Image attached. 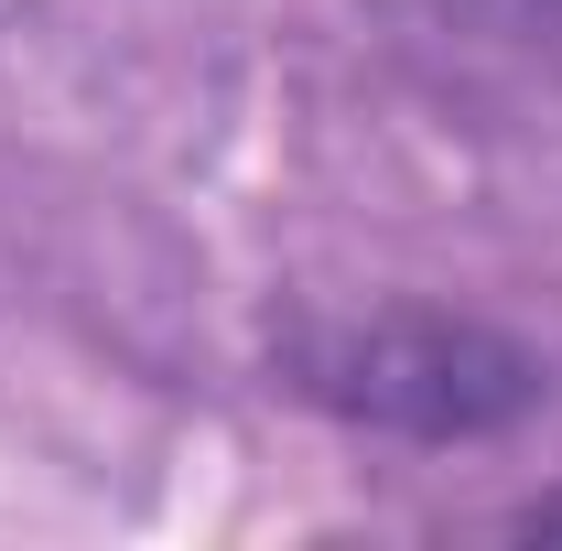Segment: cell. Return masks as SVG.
Listing matches in <instances>:
<instances>
[{"label": "cell", "mask_w": 562, "mask_h": 551, "mask_svg": "<svg viewBox=\"0 0 562 551\" xmlns=\"http://www.w3.org/2000/svg\"><path fill=\"white\" fill-rule=\"evenodd\" d=\"M519 530H562V497H541V508H530V519H519Z\"/></svg>", "instance_id": "3957f363"}, {"label": "cell", "mask_w": 562, "mask_h": 551, "mask_svg": "<svg viewBox=\"0 0 562 551\" xmlns=\"http://www.w3.org/2000/svg\"><path fill=\"white\" fill-rule=\"evenodd\" d=\"M412 33H454V44H497V55H541L562 44V0H390Z\"/></svg>", "instance_id": "7a4b0ae2"}, {"label": "cell", "mask_w": 562, "mask_h": 551, "mask_svg": "<svg viewBox=\"0 0 562 551\" xmlns=\"http://www.w3.org/2000/svg\"><path fill=\"white\" fill-rule=\"evenodd\" d=\"M292 390L379 432H422V443H465L497 432L541 401V357L508 346L497 325L432 314V303H390V314H336L292 336Z\"/></svg>", "instance_id": "6da1fadb"}]
</instances>
